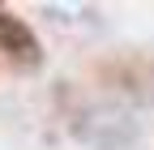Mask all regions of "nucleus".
<instances>
[{
    "instance_id": "f257e3e1",
    "label": "nucleus",
    "mask_w": 154,
    "mask_h": 150,
    "mask_svg": "<svg viewBox=\"0 0 154 150\" xmlns=\"http://www.w3.org/2000/svg\"><path fill=\"white\" fill-rule=\"evenodd\" d=\"M73 133L90 150H133L137 146V124L111 103H77L73 107Z\"/></svg>"
},
{
    "instance_id": "f03ea898",
    "label": "nucleus",
    "mask_w": 154,
    "mask_h": 150,
    "mask_svg": "<svg viewBox=\"0 0 154 150\" xmlns=\"http://www.w3.org/2000/svg\"><path fill=\"white\" fill-rule=\"evenodd\" d=\"M99 82L116 90L120 99L133 103H154V56L146 52H120L99 64Z\"/></svg>"
},
{
    "instance_id": "7ed1b4c3",
    "label": "nucleus",
    "mask_w": 154,
    "mask_h": 150,
    "mask_svg": "<svg viewBox=\"0 0 154 150\" xmlns=\"http://www.w3.org/2000/svg\"><path fill=\"white\" fill-rule=\"evenodd\" d=\"M0 56H5L17 73H38L43 60H47V47L34 34V26L22 13H13L9 5H0Z\"/></svg>"
}]
</instances>
